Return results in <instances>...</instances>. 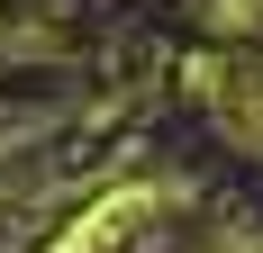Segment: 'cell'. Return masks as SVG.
<instances>
[{
  "mask_svg": "<svg viewBox=\"0 0 263 253\" xmlns=\"http://www.w3.org/2000/svg\"><path fill=\"white\" fill-rule=\"evenodd\" d=\"M155 208H163V181H136V190H118V199H100L73 235H64V244H54V253H100V244H127V235L145 226Z\"/></svg>",
  "mask_w": 263,
  "mask_h": 253,
  "instance_id": "obj_1",
  "label": "cell"
}]
</instances>
